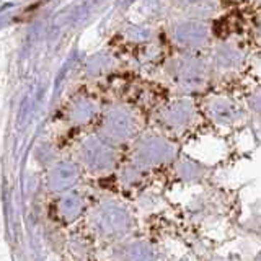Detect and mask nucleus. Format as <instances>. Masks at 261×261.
I'll return each instance as SVG.
<instances>
[{
	"label": "nucleus",
	"instance_id": "2",
	"mask_svg": "<svg viewBox=\"0 0 261 261\" xmlns=\"http://www.w3.org/2000/svg\"><path fill=\"white\" fill-rule=\"evenodd\" d=\"M193 118H194L193 105L190 101L181 100V101H175L165 106L159 116V122L168 129L178 130V129L190 126Z\"/></svg>",
	"mask_w": 261,
	"mask_h": 261
},
{
	"label": "nucleus",
	"instance_id": "8",
	"mask_svg": "<svg viewBox=\"0 0 261 261\" xmlns=\"http://www.w3.org/2000/svg\"><path fill=\"white\" fill-rule=\"evenodd\" d=\"M247 225H248V228H250V230H251L253 233L261 235V216H259V217H255V219H251Z\"/></svg>",
	"mask_w": 261,
	"mask_h": 261
},
{
	"label": "nucleus",
	"instance_id": "3",
	"mask_svg": "<svg viewBox=\"0 0 261 261\" xmlns=\"http://www.w3.org/2000/svg\"><path fill=\"white\" fill-rule=\"evenodd\" d=\"M207 113L211 119L222 126H230L242 118L239 106L233 105L230 100L225 98H216L207 105Z\"/></svg>",
	"mask_w": 261,
	"mask_h": 261
},
{
	"label": "nucleus",
	"instance_id": "10",
	"mask_svg": "<svg viewBox=\"0 0 261 261\" xmlns=\"http://www.w3.org/2000/svg\"><path fill=\"white\" fill-rule=\"evenodd\" d=\"M256 261H261V253H259V255H258V258H256Z\"/></svg>",
	"mask_w": 261,
	"mask_h": 261
},
{
	"label": "nucleus",
	"instance_id": "9",
	"mask_svg": "<svg viewBox=\"0 0 261 261\" xmlns=\"http://www.w3.org/2000/svg\"><path fill=\"white\" fill-rule=\"evenodd\" d=\"M250 106H251V110L255 111V114H258L261 118V96H256L255 100L250 101Z\"/></svg>",
	"mask_w": 261,
	"mask_h": 261
},
{
	"label": "nucleus",
	"instance_id": "4",
	"mask_svg": "<svg viewBox=\"0 0 261 261\" xmlns=\"http://www.w3.org/2000/svg\"><path fill=\"white\" fill-rule=\"evenodd\" d=\"M176 82L183 88L186 90H193L196 87H199L202 84V79H204V70L199 64H194V62H188V64H181L178 67L176 73Z\"/></svg>",
	"mask_w": 261,
	"mask_h": 261
},
{
	"label": "nucleus",
	"instance_id": "7",
	"mask_svg": "<svg viewBox=\"0 0 261 261\" xmlns=\"http://www.w3.org/2000/svg\"><path fill=\"white\" fill-rule=\"evenodd\" d=\"M134 127H136L134 118L127 111H119L114 114V118L111 121V130L116 137L129 139L134 133Z\"/></svg>",
	"mask_w": 261,
	"mask_h": 261
},
{
	"label": "nucleus",
	"instance_id": "5",
	"mask_svg": "<svg viewBox=\"0 0 261 261\" xmlns=\"http://www.w3.org/2000/svg\"><path fill=\"white\" fill-rule=\"evenodd\" d=\"M176 175L186 183H198L207 175V165L194 159H183L176 163Z\"/></svg>",
	"mask_w": 261,
	"mask_h": 261
},
{
	"label": "nucleus",
	"instance_id": "1",
	"mask_svg": "<svg viewBox=\"0 0 261 261\" xmlns=\"http://www.w3.org/2000/svg\"><path fill=\"white\" fill-rule=\"evenodd\" d=\"M176 157V145L167 137L149 134L144 136L134 147L133 160L139 168H155L170 163Z\"/></svg>",
	"mask_w": 261,
	"mask_h": 261
},
{
	"label": "nucleus",
	"instance_id": "6",
	"mask_svg": "<svg viewBox=\"0 0 261 261\" xmlns=\"http://www.w3.org/2000/svg\"><path fill=\"white\" fill-rule=\"evenodd\" d=\"M126 261H159V256L150 243L136 240L127 245Z\"/></svg>",
	"mask_w": 261,
	"mask_h": 261
}]
</instances>
